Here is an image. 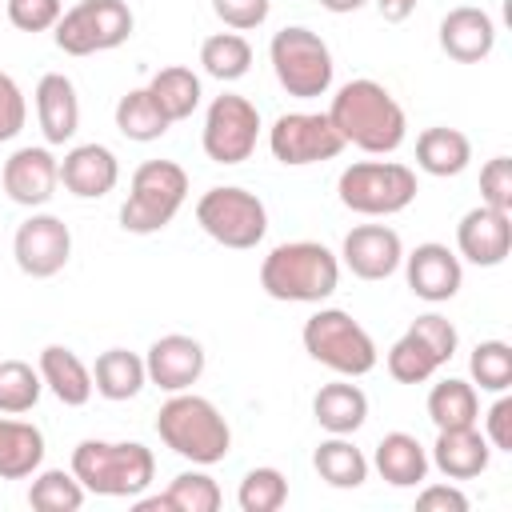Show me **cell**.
Masks as SVG:
<instances>
[{
	"label": "cell",
	"instance_id": "f1b7e54d",
	"mask_svg": "<svg viewBox=\"0 0 512 512\" xmlns=\"http://www.w3.org/2000/svg\"><path fill=\"white\" fill-rule=\"evenodd\" d=\"M312 468L328 488H360L368 480V456L348 436H328L312 452Z\"/></svg>",
	"mask_w": 512,
	"mask_h": 512
},
{
	"label": "cell",
	"instance_id": "ab89813d",
	"mask_svg": "<svg viewBox=\"0 0 512 512\" xmlns=\"http://www.w3.org/2000/svg\"><path fill=\"white\" fill-rule=\"evenodd\" d=\"M432 352H436V360L440 364H448L452 356H456V348H460V336H456V324L448 320V316H440V312H424V316H416L412 324H408Z\"/></svg>",
	"mask_w": 512,
	"mask_h": 512
},
{
	"label": "cell",
	"instance_id": "44dd1931",
	"mask_svg": "<svg viewBox=\"0 0 512 512\" xmlns=\"http://www.w3.org/2000/svg\"><path fill=\"white\" fill-rule=\"evenodd\" d=\"M36 120L48 144H68L80 128V96L64 72H44L36 84Z\"/></svg>",
	"mask_w": 512,
	"mask_h": 512
},
{
	"label": "cell",
	"instance_id": "7a4b0ae2",
	"mask_svg": "<svg viewBox=\"0 0 512 512\" xmlns=\"http://www.w3.org/2000/svg\"><path fill=\"white\" fill-rule=\"evenodd\" d=\"M340 284V256L320 240L276 244L260 264V288L284 304H320Z\"/></svg>",
	"mask_w": 512,
	"mask_h": 512
},
{
	"label": "cell",
	"instance_id": "8fae6325",
	"mask_svg": "<svg viewBox=\"0 0 512 512\" xmlns=\"http://www.w3.org/2000/svg\"><path fill=\"white\" fill-rule=\"evenodd\" d=\"M256 140H260V112L248 96L224 92L208 104L200 144L212 164H244L256 152Z\"/></svg>",
	"mask_w": 512,
	"mask_h": 512
},
{
	"label": "cell",
	"instance_id": "484cf974",
	"mask_svg": "<svg viewBox=\"0 0 512 512\" xmlns=\"http://www.w3.org/2000/svg\"><path fill=\"white\" fill-rule=\"evenodd\" d=\"M416 164H420V172L440 176V180L460 176L472 164V140L460 128H448V124L424 128L416 136Z\"/></svg>",
	"mask_w": 512,
	"mask_h": 512
},
{
	"label": "cell",
	"instance_id": "1f68e13d",
	"mask_svg": "<svg viewBox=\"0 0 512 512\" xmlns=\"http://www.w3.org/2000/svg\"><path fill=\"white\" fill-rule=\"evenodd\" d=\"M116 128H120V136H128L136 144H152L172 128V120L156 108L148 88H132L116 100Z\"/></svg>",
	"mask_w": 512,
	"mask_h": 512
},
{
	"label": "cell",
	"instance_id": "7c38bea8",
	"mask_svg": "<svg viewBox=\"0 0 512 512\" xmlns=\"http://www.w3.org/2000/svg\"><path fill=\"white\" fill-rule=\"evenodd\" d=\"M268 148H272V156L280 164L304 168V164L336 160L344 152V140L332 128L328 112H284L268 128Z\"/></svg>",
	"mask_w": 512,
	"mask_h": 512
},
{
	"label": "cell",
	"instance_id": "7bdbcfd3",
	"mask_svg": "<svg viewBox=\"0 0 512 512\" xmlns=\"http://www.w3.org/2000/svg\"><path fill=\"white\" fill-rule=\"evenodd\" d=\"M212 12L232 28V32H252L268 20L272 0H212Z\"/></svg>",
	"mask_w": 512,
	"mask_h": 512
},
{
	"label": "cell",
	"instance_id": "3957f363",
	"mask_svg": "<svg viewBox=\"0 0 512 512\" xmlns=\"http://www.w3.org/2000/svg\"><path fill=\"white\" fill-rule=\"evenodd\" d=\"M156 432L164 448H172L180 460H192L200 468L220 464L232 448V428L224 412L196 392H172L156 412Z\"/></svg>",
	"mask_w": 512,
	"mask_h": 512
},
{
	"label": "cell",
	"instance_id": "277c9868",
	"mask_svg": "<svg viewBox=\"0 0 512 512\" xmlns=\"http://www.w3.org/2000/svg\"><path fill=\"white\" fill-rule=\"evenodd\" d=\"M72 476L84 492L132 500L156 476V456L140 440H80L72 448Z\"/></svg>",
	"mask_w": 512,
	"mask_h": 512
},
{
	"label": "cell",
	"instance_id": "4fadbf2b",
	"mask_svg": "<svg viewBox=\"0 0 512 512\" xmlns=\"http://www.w3.org/2000/svg\"><path fill=\"white\" fill-rule=\"evenodd\" d=\"M12 256H16V268L32 280H48L56 272H64L68 256H72V232L60 216L52 212H32L16 236H12Z\"/></svg>",
	"mask_w": 512,
	"mask_h": 512
},
{
	"label": "cell",
	"instance_id": "74e56055",
	"mask_svg": "<svg viewBox=\"0 0 512 512\" xmlns=\"http://www.w3.org/2000/svg\"><path fill=\"white\" fill-rule=\"evenodd\" d=\"M468 372L472 384H480V392H508L512 388V344L504 340H480L468 356Z\"/></svg>",
	"mask_w": 512,
	"mask_h": 512
},
{
	"label": "cell",
	"instance_id": "60d3db41",
	"mask_svg": "<svg viewBox=\"0 0 512 512\" xmlns=\"http://www.w3.org/2000/svg\"><path fill=\"white\" fill-rule=\"evenodd\" d=\"M480 204L512 212V160L508 156H492L480 168Z\"/></svg>",
	"mask_w": 512,
	"mask_h": 512
},
{
	"label": "cell",
	"instance_id": "6da1fadb",
	"mask_svg": "<svg viewBox=\"0 0 512 512\" xmlns=\"http://www.w3.org/2000/svg\"><path fill=\"white\" fill-rule=\"evenodd\" d=\"M328 120L344 144H356L368 156H388L408 136V116L400 100L368 76L340 84V92L328 104Z\"/></svg>",
	"mask_w": 512,
	"mask_h": 512
},
{
	"label": "cell",
	"instance_id": "e0dca14e",
	"mask_svg": "<svg viewBox=\"0 0 512 512\" xmlns=\"http://www.w3.org/2000/svg\"><path fill=\"white\" fill-rule=\"evenodd\" d=\"M340 260L360 280H388L404 260V240L388 224H356L340 244Z\"/></svg>",
	"mask_w": 512,
	"mask_h": 512
},
{
	"label": "cell",
	"instance_id": "8992f818",
	"mask_svg": "<svg viewBox=\"0 0 512 512\" xmlns=\"http://www.w3.org/2000/svg\"><path fill=\"white\" fill-rule=\"evenodd\" d=\"M300 340H304V352L316 364H324V368H332L336 376H348V380L368 376L376 368V356H380L376 340L368 336V328L352 312H344V308L312 312L304 320Z\"/></svg>",
	"mask_w": 512,
	"mask_h": 512
},
{
	"label": "cell",
	"instance_id": "7402d4cb",
	"mask_svg": "<svg viewBox=\"0 0 512 512\" xmlns=\"http://www.w3.org/2000/svg\"><path fill=\"white\" fill-rule=\"evenodd\" d=\"M428 460L448 480H476L488 468V460H492V444L484 440V432L476 424H468V428H440Z\"/></svg>",
	"mask_w": 512,
	"mask_h": 512
},
{
	"label": "cell",
	"instance_id": "f546056e",
	"mask_svg": "<svg viewBox=\"0 0 512 512\" xmlns=\"http://www.w3.org/2000/svg\"><path fill=\"white\" fill-rule=\"evenodd\" d=\"M148 92H152V100H156V108L176 124V120H188L196 108H200V76L192 72V68H184V64H168V68H160L148 84H144Z\"/></svg>",
	"mask_w": 512,
	"mask_h": 512
},
{
	"label": "cell",
	"instance_id": "8d00e7d4",
	"mask_svg": "<svg viewBox=\"0 0 512 512\" xmlns=\"http://www.w3.org/2000/svg\"><path fill=\"white\" fill-rule=\"evenodd\" d=\"M160 496H164V508L168 512H216L224 504L220 484L208 472H200V464L192 472H180L168 484V492H160Z\"/></svg>",
	"mask_w": 512,
	"mask_h": 512
},
{
	"label": "cell",
	"instance_id": "d590c367",
	"mask_svg": "<svg viewBox=\"0 0 512 512\" xmlns=\"http://www.w3.org/2000/svg\"><path fill=\"white\" fill-rule=\"evenodd\" d=\"M40 392H44L40 368H32L28 360H0V412L4 416L32 412Z\"/></svg>",
	"mask_w": 512,
	"mask_h": 512
},
{
	"label": "cell",
	"instance_id": "9c48e42d",
	"mask_svg": "<svg viewBox=\"0 0 512 512\" xmlns=\"http://www.w3.org/2000/svg\"><path fill=\"white\" fill-rule=\"evenodd\" d=\"M196 224L216 244L236 248V252H248L268 232V208H264V200L256 192L236 188V184H220V188H208L196 200Z\"/></svg>",
	"mask_w": 512,
	"mask_h": 512
},
{
	"label": "cell",
	"instance_id": "4dcf8cb0",
	"mask_svg": "<svg viewBox=\"0 0 512 512\" xmlns=\"http://www.w3.org/2000/svg\"><path fill=\"white\" fill-rule=\"evenodd\" d=\"M428 420L440 428H468L480 420V396H476V384L472 380H440L432 384L428 392Z\"/></svg>",
	"mask_w": 512,
	"mask_h": 512
},
{
	"label": "cell",
	"instance_id": "ee69618b",
	"mask_svg": "<svg viewBox=\"0 0 512 512\" xmlns=\"http://www.w3.org/2000/svg\"><path fill=\"white\" fill-rule=\"evenodd\" d=\"M24 120H28L24 92H20V84L8 72H0V144L12 140V136H20Z\"/></svg>",
	"mask_w": 512,
	"mask_h": 512
},
{
	"label": "cell",
	"instance_id": "d4e9b609",
	"mask_svg": "<svg viewBox=\"0 0 512 512\" xmlns=\"http://www.w3.org/2000/svg\"><path fill=\"white\" fill-rule=\"evenodd\" d=\"M312 416L328 436H352L368 420V396L348 376L320 384V392L312 396Z\"/></svg>",
	"mask_w": 512,
	"mask_h": 512
},
{
	"label": "cell",
	"instance_id": "836d02e7",
	"mask_svg": "<svg viewBox=\"0 0 512 512\" xmlns=\"http://www.w3.org/2000/svg\"><path fill=\"white\" fill-rule=\"evenodd\" d=\"M84 484L72 476V468H36L32 472V488H28V504L36 512H76L84 504Z\"/></svg>",
	"mask_w": 512,
	"mask_h": 512
},
{
	"label": "cell",
	"instance_id": "83f0119b",
	"mask_svg": "<svg viewBox=\"0 0 512 512\" xmlns=\"http://www.w3.org/2000/svg\"><path fill=\"white\" fill-rule=\"evenodd\" d=\"M144 384H148L144 356H136V352H128V348H108V352H100L96 364H92V388H96L104 400H112V404L132 400Z\"/></svg>",
	"mask_w": 512,
	"mask_h": 512
},
{
	"label": "cell",
	"instance_id": "5bb4252c",
	"mask_svg": "<svg viewBox=\"0 0 512 512\" xmlns=\"http://www.w3.org/2000/svg\"><path fill=\"white\" fill-rule=\"evenodd\" d=\"M512 252V212L476 204L456 224V256L476 268H496Z\"/></svg>",
	"mask_w": 512,
	"mask_h": 512
},
{
	"label": "cell",
	"instance_id": "d6a6232c",
	"mask_svg": "<svg viewBox=\"0 0 512 512\" xmlns=\"http://www.w3.org/2000/svg\"><path fill=\"white\" fill-rule=\"evenodd\" d=\"M200 64H204V72L212 80L232 84V80L248 76V68H252V44L240 32H212L200 44Z\"/></svg>",
	"mask_w": 512,
	"mask_h": 512
},
{
	"label": "cell",
	"instance_id": "e575fe53",
	"mask_svg": "<svg viewBox=\"0 0 512 512\" xmlns=\"http://www.w3.org/2000/svg\"><path fill=\"white\" fill-rule=\"evenodd\" d=\"M384 364H388V376L400 380V384H424V380H432V376L444 368V364L436 360V352H432L412 328L388 348Z\"/></svg>",
	"mask_w": 512,
	"mask_h": 512
},
{
	"label": "cell",
	"instance_id": "d6986e66",
	"mask_svg": "<svg viewBox=\"0 0 512 512\" xmlns=\"http://www.w3.org/2000/svg\"><path fill=\"white\" fill-rule=\"evenodd\" d=\"M496 48V20L484 8L460 4L440 20V52L456 64H480Z\"/></svg>",
	"mask_w": 512,
	"mask_h": 512
},
{
	"label": "cell",
	"instance_id": "2e32d148",
	"mask_svg": "<svg viewBox=\"0 0 512 512\" xmlns=\"http://www.w3.org/2000/svg\"><path fill=\"white\" fill-rule=\"evenodd\" d=\"M4 192L12 204H24V208H40L56 196V184H60V160L52 156V148H40V144H28V148H16L8 160H4Z\"/></svg>",
	"mask_w": 512,
	"mask_h": 512
},
{
	"label": "cell",
	"instance_id": "ffe728a7",
	"mask_svg": "<svg viewBox=\"0 0 512 512\" xmlns=\"http://www.w3.org/2000/svg\"><path fill=\"white\" fill-rule=\"evenodd\" d=\"M120 180V160L104 144H76L60 160V184L80 196V200H100L116 188Z\"/></svg>",
	"mask_w": 512,
	"mask_h": 512
},
{
	"label": "cell",
	"instance_id": "603a6c76",
	"mask_svg": "<svg viewBox=\"0 0 512 512\" xmlns=\"http://www.w3.org/2000/svg\"><path fill=\"white\" fill-rule=\"evenodd\" d=\"M36 368H40L44 388H48L60 404H68V408H84V404L92 400V392H96V388H92V368H88L72 348H64V344L40 348Z\"/></svg>",
	"mask_w": 512,
	"mask_h": 512
},
{
	"label": "cell",
	"instance_id": "52a82bcc",
	"mask_svg": "<svg viewBox=\"0 0 512 512\" xmlns=\"http://www.w3.org/2000/svg\"><path fill=\"white\" fill-rule=\"evenodd\" d=\"M268 60H272L280 88L296 100H316L332 88V76H336L332 48L320 40V32H312L304 24L280 28L268 44Z\"/></svg>",
	"mask_w": 512,
	"mask_h": 512
},
{
	"label": "cell",
	"instance_id": "f6af8a7d",
	"mask_svg": "<svg viewBox=\"0 0 512 512\" xmlns=\"http://www.w3.org/2000/svg\"><path fill=\"white\" fill-rule=\"evenodd\" d=\"M484 440L500 452H512V396L500 392V400L484 412Z\"/></svg>",
	"mask_w": 512,
	"mask_h": 512
},
{
	"label": "cell",
	"instance_id": "9a60e30c",
	"mask_svg": "<svg viewBox=\"0 0 512 512\" xmlns=\"http://www.w3.org/2000/svg\"><path fill=\"white\" fill-rule=\"evenodd\" d=\"M400 264H404V280H408L412 296H420V300H428V304L452 300V296L460 292V284H464V264H460V256H456L448 244H436V240L416 244L412 252H404Z\"/></svg>",
	"mask_w": 512,
	"mask_h": 512
},
{
	"label": "cell",
	"instance_id": "f35d334b",
	"mask_svg": "<svg viewBox=\"0 0 512 512\" xmlns=\"http://www.w3.org/2000/svg\"><path fill=\"white\" fill-rule=\"evenodd\" d=\"M284 500H288V480L280 468H268V464L248 468L236 488L240 512H276V508H284Z\"/></svg>",
	"mask_w": 512,
	"mask_h": 512
},
{
	"label": "cell",
	"instance_id": "bcb514c9",
	"mask_svg": "<svg viewBox=\"0 0 512 512\" xmlns=\"http://www.w3.org/2000/svg\"><path fill=\"white\" fill-rule=\"evenodd\" d=\"M420 512H468V496L456 484H424L416 496Z\"/></svg>",
	"mask_w": 512,
	"mask_h": 512
},
{
	"label": "cell",
	"instance_id": "b9f144b4",
	"mask_svg": "<svg viewBox=\"0 0 512 512\" xmlns=\"http://www.w3.org/2000/svg\"><path fill=\"white\" fill-rule=\"evenodd\" d=\"M64 16V0H8V20L20 32H48Z\"/></svg>",
	"mask_w": 512,
	"mask_h": 512
},
{
	"label": "cell",
	"instance_id": "cb8c5ba5",
	"mask_svg": "<svg viewBox=\"0 0 512 512\" xmlns=\"http://www.w3.org/2000/svg\"><path fill=\"white\" fill-rule=\"evenodd\" d=\"M372 464H376L380 480H388L392 488H420L432 468L424 444L412 432H384L372 452Z\"/></svg>",
	"mask_w": 512,
	"mask_h": 512
},
{
	"label": "cell",
	"instance_id": "7dc6e473",
	"mask_svg": "<svg viewBox=\"0 0 512 512\" xmlns=\"http://www.w3.org/2000/svg\"><path fill=\"white\" fill-rule=\"evenodd\" d=\"M420 0H376V12L388 20V24H404L412 12H416Z\"/></svg>",
	"mask_w": 512,
	"mask_h": 512
},
{
	"label": "cell",
	"instance_id": "c3c4849f",
	"mask_svg": "<svg viewBox=\"0 0 512 512\" xmlns=\"http://www.w3.org/2000/svg\"><path fill=\"white\" fill-rule=\"evenodd\" d=\"M368 0H320V8H328V12H336V16H344V12H356V8H364Z\"/></svg>",
	"mask_w": 512,
	"mask_h": 512
},
{
	"label": "cell",
	"instance_id": "5b68a950",
	"mask_svg": "<svg viewBox=\"0 0 512 512\" xmlns=\"http://www.w3.org/2000/svg\"><path fill=\"white\" fill-rule=\"evenodd\" d=\"M188 200V172L176 160H144L132 172L128 200L120 204V228L132 236H152L176 220Z\"/></svg>",
	"mask_w": 512,
	"mask_h": 512
},
{
	"label": "cell",
	"instance_id": "ba28073f",
	"mask_svg": "<svg viewBox=\"0 0 512 512\" xmlns=\"http://www.w3.org/2000/svg\"><path fill=\"white\" fill-rule=\"evenodd\" d=\"M336 196L360 216H396L416 200V172L400 160H356L340 172Z\"/></svg>",
	"mask_w": 512,
	"mask_h": 512
},
{
	"label": "cell",
	"instance_id": "ac0fdd59",
	"mask_svg": "<svg viewBox=\"0 0 512 512\" xmlns=\"http://www.w3.org/2000/svg\"><path fill=\"white\" fill-rule=\"evenodd\" d=\"M144 372H148V384H156L164 392H188L204 376V344L196 336L168 332V336L152 340V348L144 356Z\"/></svg>",
	"mask_w": 512,
	"mask_h": 512
},
{
	"label": "cell",
	"instance_id": "4316f807",
	"mask_svg": "<svg viewBox=\"0 0 512 512\" xmlns=\"http://www.w3.org/2000/svg\"><path fill=\"white\" fill-rule=\"evenodd\" d=\"M44 464V432L0 412V480H28Z\"/></svg>",
	"mask_w": 512,
	"mask_h": 512
},
{
	"label": "cell",
	"instance_id": "30bf717a",
	"mask_svg": "<svg viewBox=\"0 0 512 512\" xmlns=\"http://www.w3.org/2000/svg\"><path fill=\"white\" fill-rule=\"evenodd\" d=\"M136 28V16L124 0H80L56 20V48L68 56H92L120 48Z\"/></svg>",
	"mask_w": 512,
	"mask_h": 512
}]
</instances>
